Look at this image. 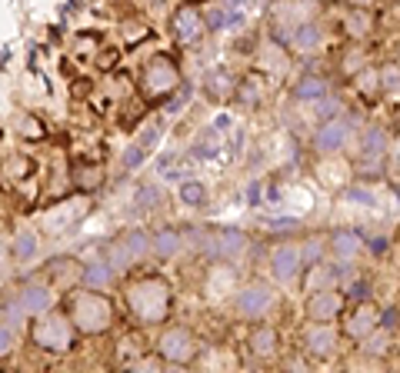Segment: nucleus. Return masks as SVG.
<instances>
[{"label":"nucleus","mask_w":400,"mask_h":373,"mask_svg":"<svg viewBox=\"0 0 400 373\" xmlns=\"http://www.w3.org/2000/svg\"><path fill=\"white\" fill-rule=\"evenodd\" d=\"M137 200H140V204H157V190H154V187H144Z\"/></svg>","instance_id":"nucleus-45"},{"label":"nucleus","mask_w":400,"mask_h":373,"mask_svg":"<svg viewBox=\"0 0 400 373\" xmlns=\"http://www.w3.org/2000/svg\"><path fill=\"white\" fill-rule=\"evenodd\" d=\"M323 93H327V80H321V77H304V80L293 87V97H297V100H317Z\"/></svg>","instance_id":"nucleus-22"},{"label":"nucleus","mask_w":400,"mask_h":373,"mask_svg":"<svg viewBox=\"0 0 400 373\" xmlns=\"http://www.w3.org/2000/svg\"><path fill=\"white\" fill-rule=\"evenodd\" d=\"M263 93H267V87H263L261 74H250L240 80V87H237V97H240V104L247 107H257L263 100Z\"/></svg>","instance_id":"nucleus-20"},{"label":"nucleus","mask_w":400,"mask_h":373,"mask_svg":"<svg viewBox=\"0 0 400 373\" xmlns=\"http://www.w3.org/2000/svg\"><path fill=\"white\" fill-rule=\"evenodd\" d=\"M380 327L390 330V333L397 330V307H390V310H384V314H380Z\"/></svg>","instance_id":"nucleus-41"},{"label":"nucleus","mask_w":400,"mask_h":373,"mask_svg":"<svg viewBox=\"0 0 400 373\" xmlns=\"http://www.w3.org/2000/svg\"><path fill=\"white\" fill-rule=\"evenodd\" d=\"M224 20H227V14H224V10H214V14L207 17L203 24H207L210 30H220V27H224Z\"/></svg>","instance_id":"nucleus-44"},{"label":"nucleus","mask_w":400,"mask_h":373,"mask_svg":"<svg viewBox=\"0 0 400 373\" xmlns=\"http://www.w3.org/2000/svg\"><path fill=\"white\" fill-rule=\"evenodd\" d=\"M347 140H351V123L344 117H330L321 123V130L314 137V147H317V153L330 157V153H337Z\"/></svg>","instance_id":"nucleus-9"},{"label":"nucleus","mask_w":400,"mask_h":373,"mask_svg":"<svg viewBox=\"0 0 400 373\" xmlns=\"http://www.w3.org/2000/svg\"><path fill=\"white\" fill-rule=\"evenodd\" d=\"M63 314L70 317L74 330L84 337H97V333H107L114 327V303H110L107 294H100L93 287L70 290L63 300Z\"/></svg>","instance_id":"nucleus-2"},{"label":"nucleus","mask_w":400,"mask_h":373,"mask_svg":"<svg viewBox=\"0 0 400 373\" xmlns=\"http://www.w3.org/2000/svg\"><path fill=\"white\" fill-rule=\"evenodd\" d=\"M121 243H123V250H127V257H130V264H137V260H144V257L151 254V240H147V234H127Z\"/></svg>","instance_id":"nucleus-23"},{"label":"nucleus","mask_w":400,"mask_h":373,"mask_svg":"<svg viewBox=\"0 0 400 373\" xmlns=\"http://www.w3.org/2000/svg\"><path fill=\"white\" fill-rule=\"evenodd\" d=\"M50 303H54V294H50V287L44 284H31L20 290V297L14 300V307H10V314H27V317H37L50 310Z\"/></svg>","instance_id":"nucleus-13"},{"label":"nucleus","mask_w":400,"mask_h":373,"mask_svg":"<svg viewBox=\"0 0 400 373\" xmlns=\"http://www.w3.org/2000/svg\"><path fill=\"white\" fill-rule=\"evenodd\" d=\"M151 250H154L157 257H164V260L174 257L180 250V234H177V230H160V234L151 240Z\"/></svg>","instance_id":"nucleus-21"},{"label":"nucleus","mask_w":400,"mask_h":373,"mask_svg":"<svg viewBox=\"0 0 400 373\" xmlns=\"http://www.w3.org/2000/svg\"><path fill=\"white\" fill-rule=\"evenodd\" d=\"M300 247H293V243H280L274 247V254H270V273H274V280L280 284H287L293 280L297 273H300Z\"/></svg>","instance_id":"nucleus-12"},{"label":"nucleus","mask_w":400,"mask_h":373,"mask_svg":"<svg viewBox=\"0 0 400 373\" xmlns=\"http://www.w3.org/2000/svg\"><path fill=\"white\" fill-rule=\"evenodd\" d=\"M377 327H380V310H377L367 297L360 300L354 307V314L344 320V333H347L351 340H364L370 330H377Z\"/></svg>","instance_id":"nucleus-11"},{"label":"nucleus","mask_w":400,"mask_h":373,"mask_svg":"<svg viewBox=\"0 0 400 373\" xmlns=\"http://www.w3.org/2000/svg\"><path fill=\"white\" fill-rule=\"evenodd\" d=\"M114 277V267L110 264H87L80 267V287H93V290H104Z\"/></svg>","instance_id":"nucleus-19"},{"label":"nucleus","mask_w":400,"mask_h":373,"mask_svg":"<svg viewBox=\"0 0 400 373\" xmlns=\"http://www.w3.org/2000/svg\"><path fill=\"white\" fill-rule=\"evenodd\" d=\"M187 3H194V0H187Z\"/></svg>","instance_id":"nucleus-47"},{"label":"nucleus","mask_w":400,"mask_h":373,"mask_svg":"<svg viewBox=\"0 0 400 373\" xmlns=\"http://www.w3.org/2000/svg\"><path fill=\"white\" fill-rule=\"evenodd\" d=\"M321 24H314V20H300L297 30H293V50H317L321 47Z\"/></svg>","instance_id":"nucleus-18"},{"label":"nucleus","mask_w":400,"mask_h":373,"mask_svg":"<svg viewBox=\"0 0 400 373\" xmlns=\"http://www.w3.org/2000/svg\"><path fill=\"white\" fill-rule=\"evenodd\" d=\"M31 340L47 353H70L77 344V330L63 310H44L33 320Z\"/></svg>","instance_id":"nucleus-3"},{"label":"nucleus","mask_w":400,"mask_h":373,"mask_svg":"<svg viewBox=\"0 0 400 373\" xmlns=\"http://www.w3.org/2000/svg\"><path fill=\"white\" fill-rule=\"evenodd\" d=\"M334 254L340 257V260H354L360 250H364V237L357 234V230H340V234H334L330 237V243H327Z\"/></svg>","instance_id":"nucleus-16"},{"label":"nucleus","mask_w":400,"mask_h":373,"mask_svg":"<svg viewBox=\"0 0 400 373\" xmlns=\"http://www.w3.org/2000/svg\"><path fill=\"white\" fill-rule=\"evenodd\" d=\"M157 140H160V127H157V123H151V127H144V130H140L137 147L151 150V147H157Z\"/></svg>","instance_id":"nucleus-33"},{"label":"nucleus","mask_w":400,"mask_h":373,"mask_svg":"<svg viewBox=\"0 0 400 373\" xmlns=\"http://www.w3.org/2000/svg\"><path fill=\"white\" fill-rule=\"evenodd\" d=\"M200 237H203V234H200ZM197 243H203V247H207V257L231 260V257H237L247 247V237L240 234V230H220L217 237H203V240H197Z\"/></svg>","instance_id":"nucleus-14"},{"label":"nucleus","mask_w":400,"mask_h":373,"mask_svg":"<svg viewBox=\"0 0 400 373\" xmlns=\"http://www.w3.org/2000/svg\"><path fill=\"white\" fill-rule=\"evenodd\" d=\"M367 290H370L367 280H354V284H351V297H354V300H364V297H367Z\"/></svg>","instance_id":"nucleus-43"},{"label":"nucleus","mask_w":400,"mask_h":373,"mask_svg":"<svg viewBox=\"0 0 400 373\" xmlns=\"http://www.w3.org/2000/svg\"><path fill=\"white\" fill-rule=\"evenodd\" d=\"M144 153H147V150L134 144V147H130L127 153H123V167H127V170H134V167H140V164H144Z\"/></svg>","instance_id":"nucleus-36"},{"label":"nucleus","mask_w":400,"mask_h":373,"mask_svg":"<svg viewBox=\"0 0 400 373\" xmlns=\"http://www.w3.org/2000/svg\"><path fill=\"white\" fill-rule=\"evenodd\" d=\"M214 153H217V134L214 130H207V134L194 144V157H197V160H210Z\"/></svg>","instance_id":"nucleus-27"},{"label":"nucleus","mask_w":400,"mask_h":373,"mask_svg":"<svg viewBox=\"0 0 400 373\" xmlns=\"http://www.w3.org/2000/svg\"><path fill=\"white\" fill-rule=\"evenodd\" d=\"M203 30H207V24H203V17H200V10L194 7V3H180V7L174 10V20H170V33H174V40H177L180 47L200 44Z\"/></svg>","instance_id":"nucleus-7"},{"label":"nucleus","mask_w":400,"mask_h":373,"mask_svg":"<svg viewBox=\"0 0 400 373\" xmlns=\"http://www.w3.org/2000/svg\"><path fill=\"white\" fill-rule=\"evenodd\" d=\"M380 80H377V74L374 70H364V74H357V90H367V93H374V87H377Z\"/></svg>","instance_id":"nucleus-37"},{"label":"nucleus","mask_w":400,"mask_h":373,"mask_svg":"<svg viewBox=\"0 0 400 373\" xmlns=\"http://www.w3.org/2000/svg\"><path fill=\"white\" fill-rule=\"evenodd\" d=\"M344 294H340L337 287H323V290H314L307 297V307H304V314H307L310 323H334L340 314H344Z\"/></svg>","instance_id":"nucleus-6"},{"label":"nucleus","mask_w":400,"mask_h":373,"mask_svg":"<svg viewBox=\"0 0 400 373\" xmlns=\"http://www.w3.org/2000/svg\"><path fill=\"white\" fill-rule=\"evenodd\" d=\"M160 174L167 180H184V167L177 164V160H170V157H164L160 160Z\"/></svg>","instance_id":"nucleus-35"},{"label":"nucleus","mask_w":400,"mask_h":373,"mask_svg":"<svg viewBox=\"0 0 400 373\" xmlns=\"http://www.w3.org/2000/svg\"><path fill=\"white\" fill-rule=\"evenodd\" d=\"M340 344V333L334 323H310L304 330V350L314 357H334Z\"/></svg>","instance_id":"nucleus-10"},{"label":"nucleus","mask_w":400,"mask_h":373,"mask_svg":"<svg viewBox=\"0 0 400 373\" xmlns=\"http://www.w3.org/2000/svg\"><path fill=\"white\" fill-rule=\"evenodd\" d=\"M87 90H91V80H80V84H74V93H87Z\"/></svg>","instance_id":"nucleus-46"},{"label":"nucleus","mask_w":400,"mask_h":373,"mask_svg":"<svg viewBox=\"0 0 400 373\" xmlns=\"http://www.w3.org/2000/svg\"><path fill=\"white\" fill-rule=\"evenodd\" d=\"M24 137H31V140L44 137V123H37L33 117H27V130H24Z\"/></svg>","instance_id":"nucleus-42"},{"label":"nucleus","mask_w":400,"mask_h":373,"mask_svg":"<svg viewBox=\"0 0 400 373\" xmlns=\"http://www.w3.org/2000/svg\"><path fill=\"white\" fill-rule=\"evenodd\" d=\"M117 57H121V50L107 47V54H100V57H97V67H100V70H110V67L117 63Z\"/></svg>","instance_id":"nucleus-39"},{"label":"nucleus","mask_w":400,"mask_h":373,"mask_svg":"<svg viewBox=\"0 0 400 373\" xmlns=\"http://www.w3.org/2000/svg\"><path fill=\"white\" fill-rule=\"evenodd\" d=\"M123 303H127V314L134 317L140 327H157L174 310V290L160 277H144V280H134L127 287Z\"/></svg>","instance_id":"nucleus-1"},{"label":"nucleus","mask_w":400,"mask_h":373,"mask_svg":"<svg viewBox=\"0 0 400 373\" xmlns=\"http://www.w3.org/2000/svg\"><path fill=\"white\" fill-rule=\"evenodd\" d=\"M157 353L167 360V363L184 367V363H194V360H197L200 344L187 327H167L160 333V340H157Z\"/></svg>","instance_id":"nucleus-5"},{"label":"nucleus","mask_w":400,"mask_h":373,"mask_svg":"<svg viewBox=\"0 0 400 373\" xmlns=\"http://www.w3.org/2000/svg\"><path fill=\"white\" fill-rule=\"evenodd\" d=\"M137 84H140V93L147 97V104H160V100H167L170 93L180 87V70H177V63L167 54H154L151 60H144Z\"/></svg>","instance_id":"nucleus-4"},{"label":"nucleus","mask_w":400,"mask_h":373,"mask_svg":"<svg viewBox=\"0 0 400 373\" xmlns=\"http://www.w3.org/2000/svg\"><path fill=\"white\" fill-rule=\"evenodd\" d=\"M14 344H17L14 330H10V327H0V360H3V357H10V353H14Z\"/></svg>","instance_id":"nucleus-34"},{"label":"nucleus","mask_w":400,"mask_h":373,"mask_svg":"<svg viewBox=\"0 0 400 373\" xmlns=\"http://www.w3.org/2000/svg\"><path fill=\"white\" fill-rule=\"evenodd\" d=\"M74 180H77L84 190H91V187L100 183V170H91L87 164H77V167H74Z\"/></svg>","instance_id":"nucleus-28"},{"label":"nucleus","mask_w":400,"mask_h":373,"mask_svg":"<svg viewBox=\"0 0 400 373\" xmlns=\"http://www.w3.org/2000/svg\"><path fill=\"white\" fill-rule=\"evenodd\" d=\"M384 150H387V134L380 130V127H374V130H367V134H364V157H370V160H374V157H380Z\"/></svg>","instance_id":"nucleus-24"},{"label":"nucleus","mask_w":400,"mask_h":373,"mask_svg":"<svg viewBox=\"0 0 400 373\" xmlns=\"http://www.w3.org/2000/svg\"><path fill=\"white\" fill-rule=\"evenodd\" d=\"M274 310V290L267 284H247L237 294V317L244 320H263Z\"/></svg>","instance_id":"nucleus-8"},{"label":"nucleus","mask_w":400,"mask_h":373,"mask_svg":"<svg viewBox=\"0 0 400 373\" xmlns=\"http://www.w3.org/2000/svg\"><path fill=\"white\" fill-rule=\"evenodd\" d=\"M180 197H184L190 207H200L207 200V190H203V183H197V180H184L180 183Z\"/></svg>","instance_id":"nucleus-26"},{"label":"nucleus","mask_w":400,"mask_h":373,"mask_svg":"<svg viewBox=\"0 0 400 373\" xmlns=\"http://www.w3.org/2000/svg\"><path fill=\"white\" fill-rule=\"evenodd\" d=\"M33 250H37V237H33V234H20V237H17V247H14V257L17 260H31Z\"/></svg>","instance_id":"nucleus-29"},{"label":"nucleus","mask_w":400,"mask_h":373,"mask_svg":"<svg viewBox=\"0 0 400 373\" xmlns=\"http://www.w3.org/2000/svg\"><path fill=\"white\" fill-rule=\"evenodd\" d=\"M367 27H370V14H367V10H360V14L351 17V33H367Z\"/></svg>","instance_id":"nucleus-38"},{"label":"nucleus","mask_w":400,"mask_h":373,"mask_svg":"<svg viewBox=\"0 0 400 373\" xmlns=\"http://www.w3.org/2000/svg\"><path fill=\"white\" fill-rule=\"evenodd\" d=\"M3 170H7V177L20 180V177H27V174H31L33 164L27 160V157H17V160H7V167H3Z\"/></svg>","instance_id":"nucleus-31"},{"label":"nucleus","mask_w":400,"mask_h":373,"mask_svg":"<svg viewBox=\"0 0 400 373\" xmlns=\"http://www.w3.org/2000/svg\"><path fill=\"white\" fill-rule=\"evenodd\" d=\"M323 287H337V270L330 264H307V277H304V290L314 294V290H323Z\"/></svg>","instance_id":"nucleus-17"},{"label":"nucleus","mask_w":400,"mask_h":373,"mask_svg":"<svg viewBox=\"0 0 400 373\" xmlns=\"http://www.w3.org/2000/svg\"><path fill=\"white\" fill-rule=\"evenodd\" d=\"M323 250H327V243L323 240H310V243H304V250H300V264L307 267V264H317L323 257Z\"/></svg>","instance_id":"nucleus-30"},{"label":"nucleus","mask_w":400,"mask_h":373,"mask_svg":"<svg viewBox=\"0 0 400 373\" xmlns=\"http://www.w3.org/2000/svg\"><path fill=\"white\" fill-rule=\"evenodd\" d=\"M364 353H370V357H387L390 353V340H387V333H374L370 330L367 337H364Z\"/></svg>","instance_id":"nucleus-25"},{"label":"nucleus","mask_w":400,"mask_h":373,"mask_svg":"<svg viewBox=\"0 0 400 373\" xmlns=\"http://www.w3.org/2000/svg\"><path fill=\"white\" fill-rule=\"evenodd\" d=\"M247 347H250V353L257 360H274L280 353V333L274 327H267V323H257Z\"/></svg>","instance_id":"nucleus-15"},{"label":"nucleus","mask_w":400,"mask_h":373,"mask_svg":"<svg viewBox=\"0 0 400 373\" xmlns=\"http://www.w3.org/2000/svg\"><path fill=\"white\" fill-rule=\"evenodd\" d=\"M380 87L390 90V93H397V60H390L384 70H380Z\"/></svg>","instance_id":"nucleus-32"},{"label":"nucleus","mask_w":400,"mask_h":373,"mask_svg":"<svg viewBox=\"0 0 400 373\" xmlns=\"http://www.w3.org/2000/svg\"><path fill=\"white\" fill-rule=\"evenodd\" d=\"M317 104H321V120L337 117V104H330V100H327V93H323V97H317Z\"/></svg>","instance_id":"nucleus-40"}]
</instances>
